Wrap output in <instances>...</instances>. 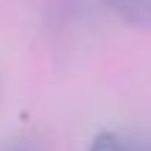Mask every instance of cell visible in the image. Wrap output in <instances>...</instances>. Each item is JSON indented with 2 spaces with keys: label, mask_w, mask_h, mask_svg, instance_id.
I'll return each mask as SVG.
<instances>
[{
  "label": "cell",
  "mask_w": 151,
  "mask_h": 151,
  "mask_svg": "<svg viewBox=\"0 0 151 151\" xmlns=\"http://www.w3.org/2000/svg\"><path fill=\"white\" fill-rule=\"evenodd\" d=\"M106 3L129 25H134V28L151 25V0H106Z\"/></svg>",
  "instance_id": "1"
},
{
  "label": "cell",
  "mask_w": 151,
  "mask_h": 151,
  "mask_svg": "<svg viewBox=\"0 0 151 151\" xmlns=\"http://www.w3.org/2000/svg\"><path fill=\"white\" fill-rule=\"evenodd\" d=\"M92 151H134V148L126 146V143H120L115 134H101L95 143H92Z\"/></svg>",
  "instance_id": "2"
}]
</instances>
